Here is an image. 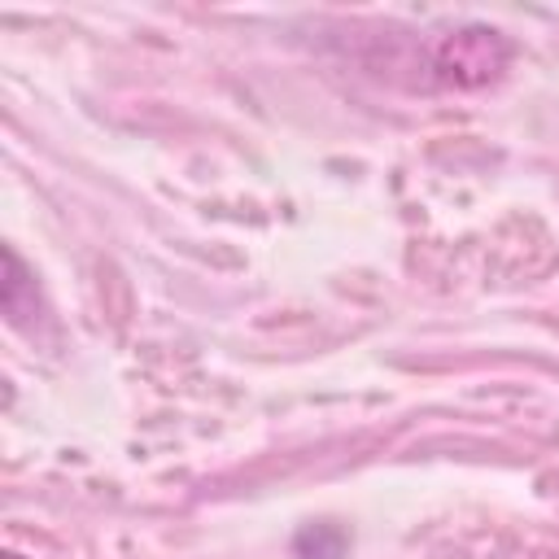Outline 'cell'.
I'll return each instance as SVG.
<instances>
[{"mask_svg": "<svg viewBox=\"0 0 559 559\" xmlns=\"http://www.w3.org/2000/svg\"><path fill=\"white\" fill-rule=\"evenodd\" d=\"M9 559H22V555H9Z\"/></svg>", "mask_w": 559, "mask_h": 559, "instance_id": "obj_1", "label": "cell"}]
</instances>
